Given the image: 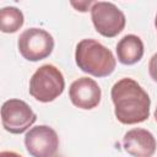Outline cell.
I'll return each mask as SVG.
<instances>
[{
    "instance_id": "obj_1",
    "label": "cell",
    "mask_w": 157,
    "mask_h": 157,
    "mask_svg": "<svg viewBox=\"0 0 157 157\" xmlns=\"http://www.w3.org/2000/svg\"><path fill=\"white\" fill-rule=\"evenodd\" d=\"M110 97L114 103L115 118L121 124H139L150 117V96L134 78L124 77L115 82Z\"/></svg>"
},
{
    "instance_id": "obj_2",
    "label": "cell",
    "mask_w": 157,
    "mask_h": 157,
    "mask_svg": "<svg viewBox=\"0 0 157 157\" xmlns=\"http://www.w3.org/2000/svg\"><path fill=\"white\" fill-rule=\"evenodd\" d=\"M75 61L80 70L94 77L109 76L117 66L113 53L96 39H82L75 50Z\"/></svg>"
},
{
    "instance_id": "obj_3",
    "label": "cell",
    "mask_w": 157,
    "mask_h": 157,
    "mask_svg": "<svg viewBox=\"0 0 157 157\" xmlns=\"http://www.w3.org/2000/svg\"><path fill=\"white\" fill-rule=\"evenodd\" d=\"M65 88V80L61 71L52 65L45 64L38 67L29 80V94L42 102L49 103L56 99Z\"/></svg>"
},
{
    "instance_id": "obj_4",
    "label": "cell",
    "mask_w": 157,
    "mask_h": 157,
    "mask_svg": "<svg viewBox=\"0 0 157 157\" xmlns=\"http://www.w3.org/2000/svg\"><path fill=\"white\" fill-rule=\"evenodd\" d=\"M91 18L96 31L107 38L118 36L126 23L124 12L109 1L93 2L91 6Z\"/></svg>"
},
{
    "instance_id": "obj_5",
    "label": "cell",
    "mask_w": 157,
    "mask_h": 157,
    "mask_svg": "<svg viewBox=\"0 0 157 157\" xmlns=\"http://www.w3.org/2000/svg\"><path fill=\"white\" fill-rule=\"evenodd\" d=\"M20 54L28 61H39L48 58L54 49L52 34L42 28L25 29L17 40Z\"/></svg>"
},
{
    "instance_id": "obj_6",
    "label": "cell",
    "mask_w": 157,
    "mask_h": 157,
    "mask_svg": "<svg viewBox=\"0 0 157 157\" xmlns=\"http://www.w3.org/2000/svg\"><path fill=\"white\" fill-rule=\"evenodd\" d=\"M37 120L36 113L22 99L11 98L4 102L1 107L2 128L11 134H22L29 129Z\"/></svg>"
},
{
    "instance_id": "obj_7",
    "label": "cell",
    "mask_w": 157,
    "mask_h": 157,
    "mask_svg": "<svg viewBox=\"0 0 157 157\" xmlns=\"http://www.w3.org/2000/svg\"><path fill=\"white\" fill-rule=\"evenodd\" d=\"M25 146L32 157H53L59 147V136L53 128L38 125L27 131Z\"/></svg>"
},
{
    "instance_id": "obj_8",
    "label": "cell",
    "mask_w": 157,
    "mask_h": 157,
    "mask_svg": "<svg viewBox=\"0 0 157 157\" xmlns=\"http://www.w3.org/2000/svg\"><path fill=\"white\" fill-rule=\"evenodd\" d=\"M102 97V91L98 83L90 77H80L75 80L69 88V98L71 103L80 109L96 108Z\"/></svg>"
},
{
    "instance_id": "obj_9",
    "label": "cell",
    "mask_w": 157,
    "mask_h": 157,
    "mask_svg": "<svg viewBox=\"0 0 157 157\" xmlns=\"http://www.w3.org/2000/svg\"><path fill=\"white\" fill-rule=\"evenodd\" d=\"M156 139L146 129L135 128L123 137L124 150L132 157H151L156 152Z\"/></svg>"
},
{
    "instance_id": "obj_10",
    "label": "cell",
    "mask_w": 157,
    "mask_h": 157,
    "mask_svg": "<svg viewBox=\"0 0 157 157\" xmlns=\"http://www.w3.org/2000/svg\"><path fill=\"white\" fill-rule=\"evenodd\" d=\"M117 56L123 65H134L144 56V43L135 34L124 36L117 44Z\"/></svg>"
},
{
    "instance_id": "obj_11",
    "label": "cell",
    "mask_w": 157,
    "mask_h": 157,
    "mask_svg": "<svg viewBox=\"0 0 157 157\" xmlns=\"http://www.w3.org/2000/svg\"><path fill=\"white\" fill-rule=\"evenodd\" d=\"M25 17L20 9L15 6L2 7L0 11V29L4 33H15L23 25Z\"/></svg>"
},
{
    "instance_id": "obj_12",
    "label": "cell",
    "mask_w": 157,
    "mask_h": 157,
    "mask_svg": "<svg viewBox=\"0 0 157 157\" xmlns=\"http://www.w3.org/2000/svg\"><path fill=\"white\" fill-rule=\"evenodd\" d=\"M148 74L151 76V78L157 82V53L152 55V58L150 59L148 63Z\"/></svg>"
},
{
    "instance_id": "obj_13",
    "label": "cell",
    "mask_w": 157,
    "mask_h": 157,
    "mask_svg": "<svg viewBox=\"0 0 157 157\" xmlns=\"http://www.w3.org/2000/svg\"><path fill=\"white\" fill-rule=\"evenodd\" d=\"M71 5L74 6V7H76L77 9V11H81V12H86V11H88V9H90V6L91 5H93V2L92 1H78V4L77 2H71Z\"/></svg>"
},
{
    "instance_id": "obj_14",
    "label": "cell",
    "mask_w": 157,
    "mask_h": 157,
    "mask_svg": "<svg viewBox=\"0 0 157 157\" xmlns=\"http://www.w3.org/2000/svg\"><path fill=\"white\" fill-rule=\"evenodd\" d=\"M0 157H22V156L13 151H2L0 153Z\"/></svg>"
},
{
    "instance_id": "obj_15",
    "label": "cell",
    "mask_w": 157,
    "mask_h": 157,
    "mask_svg": "<svg viewBox=\"0 0 157 157\" xmlns=\"http://www.w3.org/2000/svg\"><path fill=\"white\" fill-rule=\"evenodd\" d=\"M155 119H156V121H157V107H156V110H155Z\"/></svg>"
},
{
    "instance_id": "obj_16",
    "label": "cell",
    "mask_w": 157,
    "mask_h": 157,
    "mask_svg": "<svg viewBox=\"0 0 157 157\" xmlns=\"http://www.w3.org/2000/svg\"><path fill=\"white\" fill-rule=\"evenodd\" d=\"M155 27H156V29H157V15H156V18H155Z\"/></svg>"
},
{
    "instance_id": "obj_17",
    "label": "cell",
    "mask_w": 157,
    "mask_h": 157,
    "mask_svg": "<svg viewBox=\"0 0 157 157\" xmlns=\"http://www.w3.org/2000/svg\"><path fill=\"white\" fill-rule=\"evenodd\" d=\"M53 157H60V156H53Z\"/></svg>"
}]
</instances>
